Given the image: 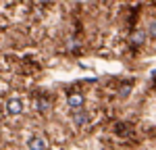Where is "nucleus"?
<instances>
[{"label": "nucleus", "mask_w": 156, "mask_h": 150, "mask_svg": "<svg viewBox=\"0 0 156 150\" xmlns=\"http://www.w3.org/2000/svg\"><path fill=\"white\" fill-rule=\"evenodd\" d=\"M67 102H69V106H71L73 111H81V106H83V94H79V92H73V94H69L67 96Z\"/></svg>", "instance_id": "obj_2"}, {"label": "nucleus", "mask_w": 156, "mask_h": 150, "mask_svg": "<svg viewBox=\"0 0 156 150\" xmlns=\"http://www.w3.org/2000/svg\"><path fill=\"white\" fill-rule=\"evenodd\" d=\"M133 40H135V42H140V44H142V42H144V31H137V34H135V36H133Z\"/></svg>", "instance_id": "obj_5"}, {"label": "nucleus", "mask_w": 156, "mask_h": 150, "mask_svg": "<svg viewBox=\"0 0 156 150\" xmlns=\"http://www.w3.org/2000/svg\"><path fill=\"white\" fill-rule=\"evenodd\" d=\"M27 144H29V150H46V148H48L46 140H44L42 136H31Z\"/></svg>", "instance_id": "obj_3"}, {"label": "nucleus", "mask_w": 156, "mask_h": 150, "mask_svg": "<svg viewBox=\"0 0 156 150\" xmlns=\"http://www.w3.org/2000/svg\"><path fill=\"white\" fill-rule=\"evenodd\" d=\"M73 121H75V125L83 127V125H87V121H90V115H87V111H75L73 112Z\"/></svg>", "instance_id": "obj_4"}, {"label": "nucleus", "mask_w": 156, "mask_h": 150, "mask_svg": "<svg viewBox=\"0 0 156 150\" xmlns=\"http://www.w3.org/2000/svg\"><path fill=\"white\" fill-rule=\"evenodd\" d=\"M6 112L9 115H21L23 112V100L12 96V98L6 100Z\"/></svg>", "instance_id": "obj_1"}]
</instances>
